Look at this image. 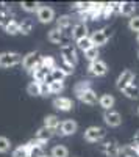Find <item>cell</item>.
Wrapping results in <instances>:
<instances>
[{"label": "cell", "instance_id": "cell-29", "mask_svg": "<svg viewBox=\"0 0 139 157\" xmlns=\"http://www.w3.org/2000/svg\"><path fill=\"white\" fill-rule=\"evenodd\" d=\"M84 54V58L89 61V63H92V61H95V60H98V57H100V50H98V47H91L89 50H86V52H83Z\"/></svg>", "mask_w": 139, "mask_h": 157}, {"label": "cell", "instance_id": "cell-25", "mask_svg": "<svg viewBox=\"0 0 139 157\" xmlns=\"http://www.w3.org/2000/svg\"><path fill=\"white\" fill-rule=\"evenodd\" d=\"M41 64H42L45 69H48V71H53L58 66V63L55 61V58L52 55H42L41 57Z\"/></svg>", "mask_w": 139, "mask_h": 157}, {"label": "cell", "instance_id": "cell-7", "mask_svg": "<svg viewBox=\"0 0 139 157\" xmlns=\"http://www.w3.org/2000/svg\"><path fill=\"white\" fill-rule=\"evenodd\" d=\"M77 130H78V124L75 123L73 120H64V121H61V124H59V127L56 130V135L69 137V135H73Z\"/></svg>", "mask_w": 139, "mask_h": 157}, {"label": "cell", "instance_id": "cell-13", "mask_svg": "<svg viewBox=\"0 0 139 157\" xmlns=\"http://www.w3.org/2000/svg\"><path fill=\"white\" fill-rule=\"evenodd\" d=\"M50 74V71L48 69H45L42 64H41V60L37 61V64L33 68V71H31V75H33V82H37V83H45V78H47V75Z\"/></svg>", "mask_w": 139, "mask_h": 157}, {"label": "cell", "instance_id": "cell-31", "mask_svg": "<svg viewBox=\"0 0 139 157\" xmlns=\"http://www.w3.org/2000/svg\"><path fill=\"white\" fill-rule=\"evenodd\" d=\"M120 155L122 157H139L133 145H123L120 146Z\"/></svg>", "mask_w": 139, "mask_h": 157}, {"label": "cell", "instance_id": "cell-18", "mask_svg": "<svg viewBox=\"0 0 139 157\" xmlns=\"http://www.w3.org/2000/svg\"><path fill=\"white\" fill-rule=\"evenodd\" d=\"M56 135V130H53V129H48V127H45V126H42V127H39L36 130V134H34V138H37V140H44V141H48L52 137H55Z\"/></svg>", "mask_w": 139, "mask_h": 157}, {"label": "cell", "instance_id": "cell-21", "mask_svg": "<svg viewBox=\"0 0 139 157\" xmlns=\"http://www.w3.org/2000/svg\"><path fill=\"white\" fill-rule=\"evenodd\" d=\"M136 8H137V6H136V3H134V2H120L119 14L127 16V17H133V16H134Z\"/></svg>", "mask_w": 139, "mask_h": 157}, {"label": "cell", "instance_id": "cell-40", "mask_svg": "<svg viewBox=\"0 0 139 157\" xmlns=\"http://www.w3.org/2000/svg\"><path fill=\"white\" fill-rule=\"evenodd\" d=\"M131 145H133V148L136 149V152H137V155H139V146L136 145V143H131Z\"/></svg>", "mask_w": 139, "mask_h": 157}, {"label": "cell", "instance_id": "cell-15", "mask_svg": "<svg viewBox=\"0 0 139 157\" xmlns=\"http://www.w3.org/2000/svg\"><path fill=\"white\" fill-rule=\"evenodd\" d=\"M73 16L72 14H62V16H59V17H56L55 19V24H56V29H59V30H67V29H70V27H73Z\"/></svg>", "mask_w": 139, "mask_h": 157}, {"label": "cell", "instance_id": "cell-27", "mask_svg": "<svg viewBox=\"0 0 139 157\" xmlns=\"http://www.w3.org/2000/svg\"><path fill=\"white\" fill-rule=\"evenodd\" d=\"M75 46H77L78 50H83V52H86V50H89L91 47H94V44H92L89 36L81 38V39H78V41H75Z\"/></svg>", "mask_w": 139, "mask_h": 157}, {"label": "cell", "instance_id": "cell-39", "mask_svg": "<svg viewBox=\"0 0 139 157\" xmlns=\"http://www.w3.org/2000/svg\"><path fill=\"white\" fill-rule=\"evenodd\" d=\"M39 85H41V96H44V98L50 96V86L47 83H39Z\"/></svg>", "mask_w": 139, "mask_h": 157}, {"label": "cell", "instance_id": "cell-2", "mask_svg": "<svg viewBox=\"0 0 139 157\" xmlns=\"http://www.w3.org/2000/svg\"><path fill=\"white\" fill-rule=\"evenodd\" d=\"M59 52H61V57H62V61H67L70 64H77L78 63V49L75 44H64L59 47Z\"/></svg>", "mask_w": 139, "mask_h": 157}, {"label": "cell", "instance_id": "cell-3", "mask_svg": "<svg viewBox=\"0 0 139 157\" xmlns=\"http://www.w3.org/2000/svg\"><path fill=\"white\" fill-rule=\"evenodd\" d=\"M106 137V130L100 126H91L84 130V140L89 143H100Z\"/></svg>", "mask_w": 139, "mask_h": 157}, {"label": "cell", "instance_id": "cell-23", "mask_svg": "<svg viewBox=\"0 0 139 157\" xmlns=\"http://www.w3.org/2000/svg\"><path fill=\"white\" fill-rule=\"evenodd\" d=\"M86 90H91V80H80V82H77L75 83V86H73V93H75V96H80V94H83Z\"/></svg>", "mask_w": 139, "mask_h": 157}, {"label": "cell", "instance_id": "cell-5", "mask_svg": "<svg viewBox=\"0 0 139 157\" xmlns=\"http://www.w3.org/2000/svg\"><path fill=\"white\" fill-rule=\"evenodd\" d=\"M111 36V32L109 29H100V30H94L89 38H91V41L95 47H100V46H105L108 43V39Z\"/></svg>", "mask_w": 139, "mask_h": 157}, {"label": "cell", "instance_id": "cell-14", "mask_svg": "<svg viewBox=\"0 0 139 157\" xmlns=\"http://www.w3.org/2000/svg\"><path fill=\"white\" fill-rule=\"evenodd\" d=\"M70 36L75 39V41L89 36V35H87V25L84 22H75L73 27H72V32H70Z\"/></svg>", "mask_w": 139, "mask_h": 157}, {"label": "cell", "instance_id": "cell-20", "mask_svg": "<svg viewBox=\"0 0 139 157\" xmlns=\"http://www.w3.org/2000/svg\"><path fill=\"white\" fill-rule=\"evenodd\" d=\"M122 94L125 98H128V99H137L139 98V85L136 83V77H134V80L127 88L122 90Z\"/></svg>", "mask_w": 139, "mask_h": 157}, {"label": "cell", "instance_id": "cell-17", "mask_svg": "<svg viewBox=\"0 0 139 157\" xmlns=\"http://www.w3.org/2000/svg\"><path fill=\"white\" fill-rule=\"evenodd\" d=\"M6 5L8 3H2V8H0V27H3V29L12 21V11Z\"/></svg>", "mask_w": 139, "mask_h": 157}, {"label": "cell", "instance_id": "cell-30", "mask_svg": "<svg viewBox=\"0 0 139 157\" xmlns=\"http://www.w3.org/2000/svg\"><path fill=\"white\" fill-rule=\"evenodd\" d=\"M112 13H114V2H105L102 6V19H109Z\"/></svg>", "mask_w": 139, "mask_h": 157}, {"label": "cell", "instance_id": "cell-32", "mask_svg": "<svg viewBox=\"0 0 139 157\" xmlns=\"http://www.w3.org/2000/svg\"><path fill=\"white\" fill-rule=\"evenodd\" d=\"M27 93H28L30 96H33V98L41 96V85L37 83V82H30V83L27 85Z\"/></svg>", "mask_w": 139, "mask_h": 157}, {"label": "cell", "instance_id": "cell-12", "mask_svg": "<svg viewBox=\"0 0 139 157\" xmlns=\"http://www.w3.org/2000/svg\"><path fill=\"white\" fill-rule=\"evenodd\" d=\"M103 121L109 127H117V126L122 124V116L116 110H108V112L103 113Z\"/></svg>", "mask_w": 139, "mask_h": 157}, {"label": "cell", "instance_id": "cell-38", "mask_svg": "<svg viewBox=\"0 0 139 157\" xmlns=\"http://www.w3.org/2000/svg\"><path fill=\"white\" fill-rule=\"evenodd\" d=\"M128 29L131 30V32H136V33H139V16H133V17H130V21H128Z\"/></svg>", "mask_w": 139, "mask_h": 157}, {"label": "cell", "instance_id": "cell-24", "mask_svg": "<svg viewBox=\"0 0 139 157\" xmlns=\"http://www.w3.org/2000/svg\"><path fill=\"white\" fill-rule=\"evenodd\" d=\"M20 24V35H30L31 32H33V27H34V22H33V19H30V17H27V19H23L22 22H19Z\"/></svg>", "mask_w": 139, "mask_h": 157}, {"label": "cell", "instance_id": "cell-9", "mask_svg": "<svg viewBox=\"0 0 139 157\" xmlns=\"http://www.w3.org/2000/svg\"><path fill=\"white\" fill-rule=\"evenodd\" d=\"M87 72L94 77H102L108 72V64L103 61V60H95L92 63H89V66H87Z\"/></svg>", "mask_w": 139, "mask_h": 157}, {"label": "cell", "instance_id": "cell-37", "mask_svg": "<svg viewBox=\"0 0 139 157\" xmlns=\"http://www.w3.org/2000/svg\"><path fill=\"white\" fill-rule=\"evenodd\" d=\"M11 149V141L6 137H0V154H5Z\"/></svg>", "mask_w": 139, "mask_h": 157}, {"label": "cell", "instance_id": "cell-26", "mask_svg": "<svg viewBox=\"0 0 139 157\" xmlns=\"http://www.w3.org/2000/svg\"><path fill=\"white\" fill-rule=\"evenodd\" d=\"M50 155L52 157H69V149L64 145H56V146L52 148Z\"/></svg>", "mask_w": 139, "mask_h": 157}, {"label": "cell", "instance_id": "cell-28", "mask_svg": "<svg viewBox=\"0 0 139 157\" xmlns=\"http://www.w3.org/2000/svg\"><path fill=\"white\" fill-rule=\"evenodd\" d=\"M5 32L8 33V35H11V36H14V35H19L20 33V24L17 22V21H14L12 19L6 27H5Z\"/></svg>", "mask_w": 139, "mask_h": 157}, {"label": "cell", "instance_id": "cell-41", "mask_svg": "<svg viewBox=\"0 0 139 157\" xmlns=\"http://www.w3.org/2000/svg\"><path fill=\"white\" fill-rule=\"evenodd\" d=\"M41 157H52V155H50V154H42Z\"/></svg>", "mask_w": 139, "mask_h": 157}, {"label": "cell", "instance_id": "cell-11", "mask_svg": "<svg viewBox=\"0 0 139 157\" xmlns=\"http://www.w3.org/2000/svg\"><path fill=\"white\" fill-rule=\"evenodd\" d=\"M134 74H133V71H130V69H125L119 77H117V80H116V86H117V90H125V88H127L133 80H134Z\"/></svg>", "mask_w": 139, "mask_h": 157}, {"label": "cell", "instance_id": "cell-34", "mask_svg": "<svg viewBox=\"0 0 139 157\" xmlns=\"http://www.w3.org/2000/svg\"><path fill=\"white\" fill-rule=\"evenodd\" d=\"M58 68L64 72V75H72L73 71H75V66H73V64H70V63H67V61H61L58 64Z\"/></svg>", "mask_w": 139, "mask_h": 157}, {"label": "cell", "instance_id": "cell-43", "mask_svg": "<svg viewBox=\"0 0 139 157\" xmlns=\"http://www.w3.org/2000/svg\"><path fill=\"white\" fill-rule=\"evenodd\" d=\"M137 115H139V107H137Z\"/></svg>", "mask_w": 139, "mask_h": 157}, {"label": "cell", "instance_id": "cell-6", "mask_svg": "<svg viewBox=\"0 0 139 157\" xmlns=\"http://www.w3.org/2000/svg\"><path fill=\"white\" fill-rule=\"evenodd\" d=\"M36 17H37V21H39L41 24H50V22L55 21V11H53L52 6L41 3L39 10L36 11Z\"/></svg>", "mask_w": 139, "mask_h": 157}, {"label": "cell", "instance_id": "cell-22", "mask_svg": "<svg viewBox=\"0 0 139 157\" xmlns=\"http://www.w3.org/2000/svg\"><path fill=\"white\" fill-rule=\"evenodd\" d=\"M61 121H59V118L56 115H47L44 118V126L48 127V129H53V130H58Z\"/></svg>", "mask_w": 139, "mask_h": 157}, {"label": "cell", "instance_id": "cell-10", "mask_svg": "<svg viewBox=\"0 0 139 157\" xmlns=\"http://www.w3.org/2000/svg\"><path fill=\"white\" fill-rule=\"evenodd\" d=\"M53 107L59 112H70L75 105H73V101L70 98H66V96H56L53 99Z\"/></svg>", "mask_w": 139, "mask_h": 157}, {"label": "cell", "instance_id": "cell-44", "mask_svg": "<svg viewBox=\"0 0 139 157\" xmlns=\"http://www.w3.org/2000/svg\"><path fill=\"white\" fill-rule=\"evenodd\" d=\"M137 55H139V52H137Z\"/></svg>", "mask_w": 139, "mask_h": 157}, {"label": "cell", "instance_id": "cell-4", "mask_svg": "<svg viewBox=\"0 0 139 157\" xmlns=\"http://www.w3.org/2000/svg\"><path fill=\"white\" fill-rule=\"evenodd\" d=\"M98 148L106 157H119L120 155V146L116 140H105L100 143Z\"/></svg>", "mask_w": 139, "mask_h": 157}, {"label": "cell", "instance_id": "cell-8", "mask_svg": "<svg viewBox=\"0 0 139 157\" xmlns=\"http://www.w3.org/2000/svg\"><path fill=\"white\" fill-rule=\"evenodd\" d=\"M41 60V55H39V52H28L27 55H23V58H22V68L27 71V72H30L31 74V71H33V68L37 64V61Z\"/></svg>", "mask_w": 139, "mask_h": 157}, {"label": "cell", "instance_id": "cell-1", "mask_svg": "<svg viewBox=\"0 0 139 157\" xmlns=\"http://www.w3.org/2000/svg\"><path fill=\"white\" fill-rule=\"evenodd\" d=\"M22 58L19 52H3L0 54V68H14L22 63Z\"/></svg>", "mask_w": 139, "mask_h": 157}, {"label": "cell", "instance_id": "cell-16", "mask_svg": "<svg viewBox=\"0 0 139 157\" xmlns=\"http://www.w3.org/2000/svg\"><path fill=\"white\" fill-rule=\"evenodd\" d=\"M80 102H83V104H87V105H94V104H97L98 102V98H97V93L91 88V90H86L83 94H80L78 98H77Z\"/></svg>", "mask_w": 139, "mask_h": 157}, {"label": "cell", "instance_id": "cell-42", "mask_svg": "<svg viewBox=\"0 0 139 157\" xmlns=\"http://www.w3.org/2000/svg\"><path fill=\"white\" fill-rule=\"evenodd\" d=\"M136 39H137V44H139V33H137V38Z\"/></svg>", "mask_w": 139, "mask_h": 157}, {"label": "cell", "instance_id": "cell-35", "mask_svg": "<svg viewBox=\"0 0 139 157\" xmlns=\"http://www.w3.org/2000/svg\"><path fill=\"white\" fill-rule=\"evenodd\" d=\"M89 6H91V2H77V3H73L70 8L80 14V13H84V11L89 10Z\"/></svg>", "mask_w": 139, "mask_h": 157}, {"label": "cell", "instance_id": "cell-19", "mask_svg": "<svg viewBox=\"0 0 139 157\" xmlns=\"http://www.w3.org/2000/svg\"><path fill=\"white\" fill-rule=\"evenodd\" d=\"M114 104H116V99H114V96H112V94H102V96L98 98V105L102 107L105 112L112 110Z\"/></svg>", "mask_w": 139, "mask_h": 157}, {"label": "cell", "instance_id": "cell-36", "mask_svg": "<svg viewBox=\"0 0 139 157\" xmlns=\"http://www.w3.org/2000/svg\"><path fill=\"white\" fill-rule=\"evenodd\" d=\"M48 86H50V94H59L64 91V82H53Z\"/></svg>", "mask_w": 139, "mask_h": 157}, {"label": "cell", "instance_id": "cell-33", "mask_svg": "<svg viewBox=\"0 0 139 157\" xmlns=\"http://www.w3.org/2000/svg\"><path fill=\"white\" fill-rule=\"evenodd\" d=\"M39 6L41 3H37V2H20V8L27 13H36L39 10Z\"/></svg>", "mask_w": 139, "mask_h": 157}]
</instances>
